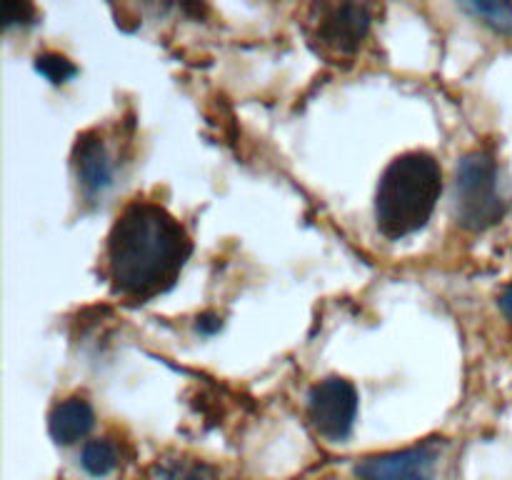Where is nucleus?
I'll return each mask as SVG.
<instances>
[{
    "label": "nucleus",
    "instance_id": "nucleus-6",
    "mask_svg": "<svg viewBox=\"0 0 512 480\" xmlns=\"http://www.w3.org/2000/svg\"><path fill=\"white\" fill-rule=\"evenodd\" d=\"M355 418H358V390L348 378L330 375L310 388L308 420L318 435L328 440H345L353 433Z\"/></svg>",
    "mask_w": 512,
    "mask_h": 480
},
{
    "label": "nucleus",
    "instance_id": "nucleus-13",
    "mask_svg": "<svg viewBox=\"0 0 512 480\" xmlns=\"http://www.w3.org/2000/svg\"><path fill=\"white\" fill-rule=\"evenodd\" d=\"M35 20V5L23 3V0H5L0 5V25L13 28V25H25Z\"/></svg>",
    "mask_w": 512,
    "mask_h": 480
},
{
    "label": "nucleus",
    "instance_id": "nucleus-15",
    "mask_svg": "<svg viewBox=\"0 0 512 480\" xmlns=\"http://www.w3.org/2000/svg\"><path fill=\"white\" fill-rule=\"evenodd\" d=\"M500 308H503V313L508 315V320L512 323V285L500 295Z\"/></svg>",
    "mask_w": 512,
    "mask_h": 480
},
{
    "label": "nucleus",
    "instance_id": "nucleus-7",
    "mask_svg": "<svg viewBox=\"0 0 512 480\" xmlns=\"http://www.w3.org/2000/svg\"><path fill=\"white\" fill-rule=\"evenodd\" d=\"M73 168L78 185L88 200H95L113 185L115 160L100 130H85L73 145Z\"/></svg>",
    "mask_w": 512,
    "mask_h": 480
},
{
    "label": "nucleus",
    "instance_id": "nucleus-12",
    "mask_svg": "<svg viewBox=\"0 0 512 480\" xmlns=\"http://www.w3.org/2000/svg\"><path fill=\"white\" fill-rule=\"evenodd\" d=\"M463 8L483 18L500 33H512V3H505V0H500V3H465Z\"/></svg>",
    "mask_w": 512,
    "mask_h": 480
},
{
    "label": "nucleus",
    "instance_id": "nucleus-5",
    "mask_svg": "<svg viewBox=\"0 0 512 480\" xmlns=\"http://www.w3.org/2000/svg\"><path fill=\"white\" fill-rule=\"evenodd\" d=\"M443 450V440L430 438L408 448L368 455L353 473L358 480H438Z\"/></svg>",
    "mask_w": 512,
    "mask_h": 480
},
{
    "label": "nucleus",
    "instance_id": "nucleus-1",
    "mask_svg": "<svg viewBox=\"0 0 512 480\" xmlns=\"http://www.w3.org/2000/svg\"><path fill=\"white\" fill-rule=\"evenodd\" d=\"M193 253V240L175 215L153 200H130L115 218L105 243V275L113 293L150 300L178 280Z\"/></svg>",
    "mask_w": 512,
    "mask_h": 480
},
{
    "label": "nucleus",
    "instance_id": "nucleus-8",
    "mask_svg": "<svg viewBox=\"0 0 512 480\" xmlns=\"http://www.w3.org/2000/svg\"><path fill=\"white\" fill-rule=\"evenodd\" d=\"M95 410L83 395L58 400L48 413V433L58 445H73L93 430Z\"/></svg>",
    "mask_w": 512,
    "mask_h": 480
},
{
    "label": "nucleus",
    "instance_id": "nucleus-2",
    "mask_svg": "<svg viewBox=\"0 0 512 480\" xmlns=\"http://www.w3.org/2000/svg\"><path fill=\"white\" fill-rule=\"evenodd\" d=\"M443 193V170L428 150H408L385 165L375 190V223L390 240L425 228Z\"/></svg>",
    "mask_w": 512,
    "mask_h": 480
},
{
    "label": "nucleus",
    "instance_id": "nucleus-4",
    "mask_svg": "<svg viewBox=\"0 0 512 480\" xmlns=\"http://www.w3.org/2000/svg\"><path fill=\"white\" fill-rule=\"evenodd\" d=\"M373 23L368 3H315L308 10V38L330 60L353 58Z\"/></svg>",
    "mask_w": 512,
    "mask_h": 480
},
{
    "label": "nucleus",
    "instance_id": "nucleus-3",
    "mask_svg": "<svg viewBox=\"0 0 512 480\" xmlns=\"http://www.w3.org/2000/svg\"><path fill=\"white\" fill-rule=\"evenodd\" d=\"M508 195L503 193L500 165L488 150H473L458 160L455 168L453 213L460 228L483 233L508 213Z\"/></svg>",
    "mask_w": 512,
    "mask_h": 480
},
{
    "label": "nucleus",
    "instance_id": "nucleus-10",
    "mask_svg": "<svg viewBox=\"0 0 512 480\" xmlns=\"http://www.w3.org/2000/svg\"><path fill=\"white\" fill-rule=\"evenodd\" d=\"M80 465L85 468V473L103 478V475L113 473L118 468V448L108 438L88 440L83 445V453H80Z\"/></svg>",
    "mask_w": 512,
    "mask_h": 480
},
{
    "label": "nucleus",
    "instance_id": "nucleus-9",
    "mask_svg": "<svg viewBox=\"0 0 512 480\" xmlns=\"http://www.w3.org/2000/svg\"><path fill=\"white\" fill-rule=\"evenodd\" d=\"M145 480H220V473L213 465L198 458H163L153 463Z\"/></svg>",
    "mask_w": 512,
    "mask_h": 480
},
{
    "label": "nucleus",
    "instance_id": "nucleus-11",
    "mask_svg": "<svg viewBox=\"0 0 512 480\" xmlns=\"http://www.w3.org/2000/svg\"><path fill=\"white\" fill-rule=\"evenodd\" d=\"M35 70H38L43 78H48L53 85L65 83V80H70L78 73L73 60L65 58L63 53H53V50L35 55Z\"/></svg>",
    "mask_w": 512,
    "mask_h": 480
},
{
    "label": "nucleus",
    "instance_id": "nucleus-14",
    "mask_svg": "<svg viewBox=\"0 0 512 480\" xmlns=\"http://www.w3.org/2000/svg\"><path fill=\"white\" fill-rule=\"evenodd\" d=\"M223 328V318L218 313H203L198 318V330L203 335H213Z\"/></svg>",
    "mask_w": 512,
    "mask_h": 480
}]
</instances>
